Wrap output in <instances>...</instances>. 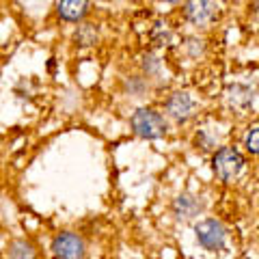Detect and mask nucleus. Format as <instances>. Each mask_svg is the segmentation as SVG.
I'll use <instances>...</instances> for the list:
<instances>
[{
    "instance_id": "obj_4",
    "label": "nucleus",
    "mask_w": 259,
    "mask_h": 259,
    "mask_svg": "<svg viewBox=\"0 0 259 259\" xmlns=\"http://www.w3.org/2000/svg\"><path fill=\"white\" fill-rule=\"evenodd\" d=\"M194 231H197V240L203 248H207V250H221L223 248L225 238H227V229L221 221H216V218H205V221L197 223Z\"/></svg>"
},
{
    "instance_id": "obj_1",
    "label": "nucleus",
    "mask_w": 259,
    "mask_h": 259,
    "mask_svg": "<svg viewBox=\"0 0 259 259\" xmlns=\"http://www.w3.org/2000/svg\"><path fill=\"white\" fill-rule=\"evenodd\" d=\"M130 125H132L134 134L141 136V139H160V136L166 134V121L160 115L158 110L153 108H139L130 117Z\"/></svg>"
},
{
    "instance_id": "obj_9",
    "label": "nucleus",
    "mask_w": 259,
    "mask_h": 259,
    "mask_svg": "<svg viewBox=\"0 0 259 259\" xmlns=\"http://www.w3.org/2000/svg\"><path fill=\"white\" fill-rule=\"evenodd\" d=\"M173 209H175V214L180 218H190V216H194L199 212V201L192 199L190 194H182V197L175 199Z\"/></svg>"
},
{
    "instance_id": "obj_11",
    "label": "nucleus",
    "mask_w": 259,
    "mask_h": 259,
    "mask_svg": "<svg viewBox=\"0 0 259 259\" xmlns=\"http://www.w3.org/2000/svg\"><path fill=\"white\" fill-rule=\"evenodd\" d=\"M244 145H246V149H248L250 153L259 156V127H253V130H250V132L246 134Z\"/></svg>"
},
{
    "instance_id": "obj_2",
    "label": "nucleus",
    "mask_w": 259,
    "mask_h": 259,
    "mask_svg": "<svg viewBox=\"0 0 259 259\" xmlns=\"http://www.w3.org/2000/svg\"><path fill=\"white\" fill-rule=\"evenodd\" d=\"M242 166H244V158L236 147H221L212 158L214 173L223 182H231L233 177H238Z\"/></svg>"
},
{
    "instance_id": "obj_10",
    "label": "nucleus",
    "mask_w": 259,
    "mask_h": 259,
    "mask_svg": "<svg viewBox=\"0 0 259 259\" xmlns=\"http://www.w3.org/2000/svg\"><path fill=\"white\" fill-rule=\"evenodd\" d=\"M97 39V32L95 28H91V24H82L78 30H76V41L80 46H93Z\"/></svg>"
},
{
    "instance_id": "obj_7",
    "label": "nucleus",
    "mask_w": 259,
    "mask_h": 259,
    "mask_svg": "<svg viewBox=\"0 0 259 259\" xmlns=\"http://www.w3.org/2000/svg\"><path fill=\"white\" fill-rule=\"evenodd\" d=\"M216 9L218 7L214 3H188L186 5V9H184V13L192 24L203 26V24L212 22L216 18Z\"/></svg>"
},
{
    "instance_id": "obj_6",
    "label": "nucleus",
    "mask_w": 259,
    "mask_h": 259,
    "mask_svg": "<svg viewBox=\"0 0 259 259\" xmlns=\"http://www.w3.org/2000/svg\"><path fill=\"white\" fill-rule=\"evenodd\" d=\"M91 5L84 3V0H63V3L56 5V13L59 18L65 22H80L87 18Z\"/></svg>"
},
{
    "instance_id": "obj_3",
    "label": "nucleus",
    "mask_w": 259,
    "mask_h": 259,
    "mask_svg": "<svg viewBox=\"0 0 259 259\" xmlns=\"http://www.w3.org/2000/svg\"><path fill=\"white\" fill-rule=\"evenodd\" d=\"M52 255L56 259H84L87 244L78 233L63 231L52 240Z\"/></svg>"
},
{
    "instance_id": "obj_5",
    "label": "nucleus",
    "mask_w": 259,
    "mask_h": 259,
    "mask_svg": "<svg viewBox=\"0 0 259 259\" xmlns=\"http://www.w3.org/2000/svg\"><path fill=\"white\" fill-rule=\"evenodd\" d=\"M192 110H194L192 97L184 91H177L166 100V112L175 121H188L192 117Z\"/></svg>"
},
{
    "instance_id": "obj_8",
    "label": "nucleus",
    "mask_w": 259,
    "mask_h": 259,
    "mask_svg": "<svg viewBox=\"0 0 259 259\" xmlns=\"http://www.w3.org/2000/svg\"><path fill=\"white\" fill-rule=\"evenodd\" d=\"M7 257L9 259H35L37 257V248L30 240L26 238H18L7 246Z\"/></svg>"
}]
</instances>
